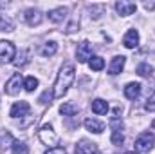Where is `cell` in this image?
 <instances>
[{
	"label": "cell",
	"mask_w": 155,
	"mask_h": 154,
	"mask_svg": "<svg viewBox=\"0 0 155 154\" xmlns=\"http://www.w3.org/2000/svg\"><path fill=\"white\" fill-rule=\"evenodd\" d=\"M74 76H76L74 65H72V64H65V65L60 69L58 78H56V83H54V98H61V96L69 91L71 83L74 82Z\"/></svg>",
	"instance_id": "cell-1"
},
{
	"label": "cell",
	"mask_w": 155,
	"mask_h": 154,
	"mask_svg": "<svg viewBox=\"0 0 155 154\" xmlns=\"http://www.w3.org/2000/svg\"><path fill=\"white\" fill-rule=\"evenodd\" d=\"M155 136L150 132H143L137 140H135V152L137 154H148L153 149Z\"/></svg>",
	"instance_id": "cell-2"
},
{
	"label": "cell",
	"mask_w": 155,
	"mask_h": 154,
	"mask_svg": "<svg viewBox=\"0 0 155 154\" xmlns=\"http://www.w3.org/2000/svg\"><path fill=\"white\" fill-rule=\"evenodd\" d=\"M38 138L41 143H45V145H56L58 143V134L54 132V129H52V125L51 123H45V125H41V129L38 131Z\"/></svg>",
	"instance_id": "cell-3"
},
{
	"label": "cell",
	"mask_w": 155,
	"mask_h": 154,
	"mask_svg": "<svg viewBox=\"0 0 155 154\" xmlns=\"http://www.w3.org/2000/svg\"><path fill=\"white\" fill-rule=\"evenodd\" d=\"M15 45L7 40H0V64H5V62H11L15 58Z\"/></svg>",
	"instance_id": "cell-4"
},
{
	"label": "cell",
	"mask_w": 155,
	"mask_h": 154,
	"mask_svg": "<svg viewBox=\"0 0 155 154\" xmlns=\"http://www.w3.org/2000/svg\"><path fill=\"white\" fill-rule=\"evenodd\" d=\"M76 56H78V62H81V64L90 62V58H92V45H90V42L83 40V42L78 45Z\"/></svg>",
	"instance_id": "cell-5"
},
{
	"label": "cell",
	"mask_w": 155,
	"mask_h": 154,
	"mask_svg": "<svg viewBox=\"0 0 155 154\" xmlns=\"http://www.w3.org/2000/svg\"><path fill=\"white\" fill-rule=\"evenodd\" d=\"M24 85V80L22 76L16 73V75H13V76L7 80V83H5V93L9 94V96H15V94H18L20 93V87Z\"/></svg>",
	"instance_id": "cell-6"
},
{
	"label": "cell",
	"mask_w": 155,
	"mask_h": 154,
	"mask_svg": "<svg viewBox=\"0 0 155 154\" xmlns=\"http://www.w3.org/2000/svg\"><path fill=\"white\" fill-rule=\"evenodd\" d=\"M135 9H137V5L134 2H128V0H119V2H116V11L121 16H128V15L135 13Z\"/></svg>",
	"instance_id": "cell-7"
},
{
	"label": "cell",
	"mask_w": 155,
	"mask_h": 154,
	"mask_svg": "<svg viewBox=\"0 0 155 154\" xmlns=\"http://www.w3.org/2000/svg\"><path fill=\"white\" fill-rule=\"evenodd\" d=\"M29 111H31V107H29V103L27 102H16L13 107H11V118H24V116L29 114Z\"/></svg>",
	"instance_id": "cell-8"
},
{
	"label": "cell",
	"mask_w": 155,
	"mask_h": 154,
	"mask_svg": "<svg viewBox=\"0 0 155 154\" xmlns=\"http://www.w3.org/2000/svg\"><path fill=\"white\" fill-rule=\"evenodd\" d=\"M24 18H25V22H27V26H31V27H35V26H40L41 24V13H40L38 9H27L25 11V15H24Z\"/></svg>",
	"instance_id": "cell-9"
},
{
	"label": "cell",
	"mask_w": 155,
	"mask_h": 154,
	"mask_svg": "<svg viewBox=\"0 0 155 154\" xmlns=\"http://www.w3.org/2000/svg\"><path fill=\"white\" fill-rule=\"evenodd\" d=\"M96 152H97L96 143H92V142H88V140H81V142H78L76 154H96Z\"/></svg>",
	"instance_id": "cell-10"
},
{
	"label": "cell",
	"mask_w": 155,
	"mask_h": 154,
	"mask_svg": "<svg viewBox=\"0 0 155 154\" xmlns=\"http://www.w3.org/2000/svg\"><path fill=\"white\" fill-rule=\"evenodd\" d=\"M137 44H139V33L135 29H130L123 38V45L126 49H134V47H137Z\"/></svg>",
	"instance_id": "cell-11"
},
{
	"label": "cell",
	"mask_w": 155,
	"mask_h": 154,
	"mask_svg": "<svg viewBox=\"0 0 155 154\" xmlns=\"http://www.w3.org/2000/svg\"><path fill=\"white\" fill-rule=\"evenodd\" d=\"M124 62H126V58H124V56H114V58H112V62H110L108 73H110L112 76L119 75V73L123 71V67H124Z\"/></svg>",
	"instance_id": "cell-12"
},
{
	"label": "cell",
	"mask_w": 155,
	"mask_h": 154,
	"mask_svg": "<svg viewBox=\"0 0 155 154\" xmlns=\"http://www.w3.org/2000/svg\"><path fill=\"white\" fill-rule=\"evenodd\" d=\"M67 18V7H56L52 11H49V20L54 24H60Z\"/></svg>",
	"instance_id": "cell-13"
},
{
	"label": "cell",
	"mask_w": 155,
	"mask_h": 154,
	"mask_svg": "<svg viewBox=\"0 0 155 154\" xmlns=\"http://www.w3.org/2000/svg\"><path fill=\"white\" fill-rule=\"evenodd\" d=\"M85 127H87V131H90V132L101 134L103 129H105V123H101V121H97V120H94V118H87V120H85Z\"/></svg>",
	"instance_id": "cell-14"
},
{
	"label": "cell",
	"mask_w": 155,
	"mask_h": 154,
	"mask_svg": "<svg viewBox=\"0 0 155 154\" xmlns=\"http://www.w3.org/2000/svg\"><path fill=\"white\" fill-rule=\"evenodd\" d=\"M141 94V83H128L126 87H124V96L128 98V100H135L137 96Z\"/></svg>",
	"instance_id": "cell-15"
},
{
	"label": "cell",
	"mask_w": 155,
	"mask_h": 154,
	"mask_svg": "<svg viewBox=\"0 0 155 154\" xmlns=\"http://www.w3.org/2000/svg\"><path fill=\"white\" fill-rule=\"evenodd\" d=\"M92 111H94L96 114H107V113H108V103H107L105 100L97 98V100L92 102Z\"/></svg>",
	"instance_id": "cell-16"
},
{
	"label": "cell",
	"mask_w": 155,
	"mask_h": 154,
	"mask_svg": "<svg viewBox=\"0 0 155 154\" xmlns=\"http://www.w3.org/2000/svg\"><path fill=\"white\" fill-rule=\"evenodd\" d=\"M56 51H58V44L56 42H47L41 47V54L43 56H52V54H56Z\"/></svg>",
	"instance_id": "cell-17"
},
{
	"label": "cell",
	"mask_w": 155,
	"mask_h": 154,
	"mask_svg": "<svg viewBox=\"0 0 155 154\" xmlns=\"http://www.w3.org/2000/svg\"><path fill=\"white\" fill-rule=\"evenodd\" d=\"M15 29V24L11 18H7L5 15L0 13V31H13Z\"/></svg>",
	"instance_id": "cell-18"
},
{
	"label": "cell",
	"mask_w": 155,
	"mask_h": 154,
	"mask_svg": "<svg viewBox=\"0 0 155 154\" xmlns=\"http://www.w3.org/2000/svg\"><path fill=\"white\" fill-rule=\"evenodd\" d=\"M88 65H90L92 71H101V69L105 67V60H103L101 56H92L90 62H88Z\"/></svg>",
	"instance_id": "cell-19"
},
{
	"label": "cell",
	"mask_w": 155,
	"mask_h": 154,
	"mask_svg": "<svg viewBox=\"0 0 155 154\" xmlns=\"http://www.w3.org/2000/svg\"><path fill=\"white\" fill-rule=\"evenodd\" d=\"M60 113L63 116H74L78 113V105H74V103H63L60 107Z\"/></svg>",
	"instance_id": "cell-20"
},
{
	"label": "cell",
	"mask_w": 155,
	"mask_h": 154,
	"mask_svg": "<svg viewBox=\"0 0 155 154\" xmlns=\"http://www.w3.org/2000/svg\"><path fill=\"white\" fill-rule=\"evenodd\" d=\"M11 149H13V154H29V149L24 142H13Z\"/></svg>",
	"instance_id": "cell-21"
},
{
	"label": "cell",
	"mask_w": 155,
	"mask_h": 154,
	"mask_svg": "<svg viewBox=\"0 0 155 154\" xmlns=\"http://www.w3.org/2000/svg\"><path fill=\"white\" fill-rule=\"evenodd\" d=\"M36 87H38V80H36L35 76H27L25 80H24V89H25L27 93H33Z\"/></svg>",
	"instance_id": "cell-22"
},
{
	"label": "cell",
	"mask_w": 155,
	"mask_h": 154,
	"mask_svg": "<svg viewBox=\"0 0 155 154\" xmlns=\"http://www.w3.org/2000/svg\"><path fill=\"white\" fill-rule=\"evenodd\" d=\"M137 73H139L141 76H152L153 69H152L150 64H141V65H137Z\"/></svg>",
	"instance_id": "cell-23"
},
{
	"label": "cell",
	"mask_w": 155,
	"mask_h": 154,
	"mask_svg": "<svg viewBox=\"0 0 155 154\" xmlns=\"http://www.w3.org/2000/svg\"><path fill=\"white\" fill-rule=\"evenodd\" d=\"M29 54H31L29 51H24V53L18 56V60H15V65H16V67H24V65L29 62Z\"/></svg>",
	"instance_id": "cell-24"
},
{
	"label": "cell",
	"mask_w": 155,
	"mask_h": 154,
	"mask_svg": "<svg viewBox=\"0 0 155 154\" xmlns=\"http://www.w3.org/2000/svg\"><path fill=\"white\" fill-rule=\"evenodd\" d=\"M123 140H124V136H123L121 131H112V143L114 145H121Z\"/></svg>",
	"instance_id": "cell-25"
},
{
	"label": "cell",
	"mask_w": 155,
	"mask_h": 154,
	"mask_svg": "<svg viewBox=\"0 0 155 154\" xmlns=\"http://www.w3.org/2000/svg\"><path fill=\"white\" fill-rule=\"evenodd\" d=\"M45 154H67V151L63 147H52V149L45 151Z\"/></svg>",
	"instance_id": "cell-26"
},
{
	"label": "cell",
	"mask_w": 155,
	"mask_h": 154,
	"mask_svg": "<svg viewBox=\"0 0 155 154\" xmlns=\"http://www.w3.org/2000/svg\"><path fill=\"white\" fill-rule=\"evenodd\" d=\"M110 125H112V131H121V129H123V121H121L119 118H114Z\"/></svg>",
	"instance_id": "cell-27"
},
{
	"label": "cell",
	"mask_w": 155,
	"mask_h": 154,
	"mask_svg": "<svg viewBox=\"0 0 155 154\" xmlns=\"http://www.w3.org/2000/svg\"><path fill=\"white\" fill-rule=\"evenodd\" d=\"M49 100H51V94H49V91H45L43 96L40 98V102H41V103H49Z\"/></svg>",
	"instance_id": "cell-28"
},
{
	"label": "cell",
	"mask_w": 155,
	"mask_h": 154,
	"mask_svg": "<svg viewBox=\"0 0 155 154\" xmlns=\"http://www.w3.org/2000/svg\"><path fill=\"white\" fill-rule=\"evenodd\" d=\"M144 7L146 9H155V2H144Z\"/></svg>",
	"instance_id": "cell-29"
},
{
	"label": "cell",
	"mask_w": 155,
	"mask_h": 154,
	"mask_svg": "<svg viewBox=\"0 0 155 154\" xmlns=\"http://www.w3.org/2000/svg\"><path fill=\"white\" fill-rule=\"evenodd\" d=\"M128 154H135V152H128Z\"/></svg>",
	"instance_id": "cell-30"
}]
</instances>
